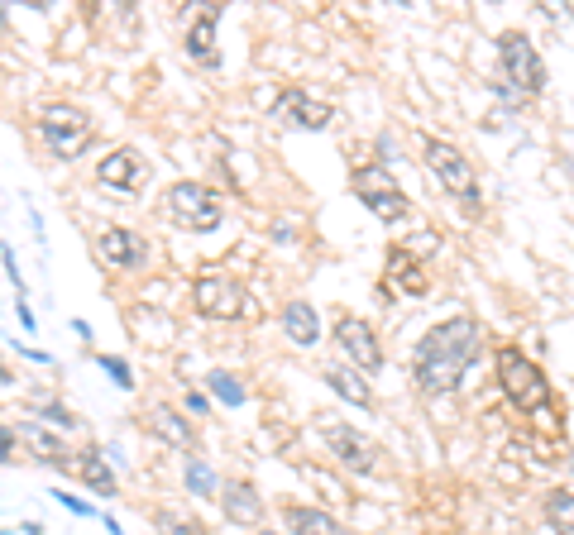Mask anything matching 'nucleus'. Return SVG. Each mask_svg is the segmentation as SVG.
<instances>
[{
	"label": "nucleus",
	"mask_w": 574,
	"mask_h": 535,
	"mask_svg": "<svg viewBox=\"0 0 574 535\" xmlns=\"http://www.w3.org/2000/svg\"><path fill=\"white\" fill-rule=\"evenodd\" d=\"M479 354H484V325L469 321V316H450L417 344V359H412L417 387L426 397L455 392L464 383V373L479 364Z\"/></svg>",
	"instance_id": "1"
},
{
	"label": "nucleus",
	"mask_w": 574,
	"mask_h": 535,
	"mask_svg": "<svg viewBox=\"0 0 574 535\" xmlns=\"http://www.w3.org/2000/svg\"><path fill=\"white\" fill-rule=\"evenodd\" d=\"M493 368H498V387H503V397H508L517 411L536 416V411L551 407V383H546V373L531 364L517 344H503V349L493 354Z\"/></svg>",
	"instance_id": "2"
},
{
	"label": "nucleus",
	"mask_w": 574,
	"mask_h": 535,
	"mask_svg": "<svg viewBox=\"0 0 574 535\" xmlns=\"http://www.w3.org/2000/svg\"><path fill=\"white\" fill-rule=\"evenodd\" d=\"M163 211H168V220H173L177 230H187V235H211L225 220V206H221V196H216V187L192 182V177H182V182H173V187L163 192Z\"/></svg>",
	"instance_id": "3"
},
{
	"label": "nucleus",
	"mask_w": 574,
	"mask_h": 535,
	"mask_svg": "<svg viewBox=\"0 0 574 535\" xmlns=\"http://www.w3.org/2000/svg\"><path fill=\"white\" fill-rule=\"evenodd\" d=\"M34 129H39L44 149L53 153L58 163H72V158H82V153L91 149V134H96V125H91L87 110H82V106H67V101L39 110Z\"/></svg>",
	"instance_id": "4"
},
{
	"label": "nucleus",
	"mask_w": 574,
	"mask_h": 535,
	"mask_svg": "<svg viewBox=\"0 0 574 535\" xmlns=\"http://www.w3.org/2000/svg\"><path fill=\"white\" fill-rule=\"evenodd\" d=\"M426 172H431L460 206H469V211L484 201V192H479V172H474V163H469L450 139H426Z\"/></svg>",
	"instance_id": "5"
},
{
	"label": "nucleus",
	"mask_w": 574,
	"mask_h": 535,
	"mask_svg": "<svg viewBox=\"0 0 574 535\" xmlns=\"http://www.w3.org/2000/svg\"><path fill=\"white\" fill-rule=\"evenodd\" d=\"M498 67H503V82H512L517 96H541L546 91V63H541L536 43L522 29L498 34Z\"/></svg>",
	"instance_id": "6"
},
{
	"label": "nucleus",
	"mask_w": 574,
	"mask_h": 535,
	"mask_svg": "<svg viewBox=\"0 0 574 535\" xmlns=\"http://www.w3.org/2000/svg\"><path fill=\"white\" fill-rule=\"evenodd\" d=\"M192 301L206 321H240V316H254V297L244 292L240 278L230 273H201L192 282Z\"/></svg>",
	"instance_id": "7"
},
{
	"label": "nucleus",
	"mask_w": 574,
	"mask_h": 535,
	"mask_svg": "<svg viewBox=\"0 0 574 535\" xmlns=\"http://www.w3.org/2000/svg\"><path fill=\"white\" fill-rule=\"evenodd\" d=\"M354 196H359L378 220H388V225H393V220H407V211H412V201L402 196V187L388 177L383 163H369V168L354 172Z\"/></svg>",
	"instance_id": "8"
},
{
	"label": "nucleus",
	"mask_w": 574,
	"mask_h": 535,
	"mask_svg": "<svg viewBox=\"0 0 574 535\" xmlns=\"http://www.w3.org/2000/svg\"><path fill=\"white\" fill-rule=\"evenodd\" d=\"M335 349H340L345 364L359 368L364 378L383 368V344H378L374 325L359 321V316H340V321H335Z\"/></svg>",
	"instance_id": "9"
},
{
	"label": "nucleus",
	"mask_w": 574,
	"mask_h": 535,
	"mask_svg": "<svg viewBox=\"0 0 574 535\" xmlns=\"http://www.w3.org/2000/svg\"><path fill=\"white\" fill-rule=\"evenodd\" d=\"M96 182L106 187V192H125V196H134L144 182H149V158L139 149H111L101 163H96Z\"/></svg>",
	"instance_id": "10"
},
{
	"label": "nucleus",
	"mask_w": 574,
	"mask_h": 535,
	"mask_svg": "<svg viewBox=\"0 0 574 535\" xmlns=\"http://www.w3.org/2000/svg\"><path fill=\"white\" fill-rule=\"evenodd\" d=\"M96 254H101V263L115 268V273H139V268L149 263V244H144L139 230L111 225V230H101V235H96Z\"/></svg>",
	"instance_id": "11"
},
{
	"label": "nucleus",
	"mask_w": 574,
	"mask_h": 535,
	"mask_svg": "<svg viewBox=\"0 0 574 535\" xmlns=\"http://www.w3.org/2000/svg\"><path fill=\"white\" fill-rule=\"evenodd\" d=\"M326 450L354 473H374L378 469V450L364 440V430L345 426V421H331V426H326Z\"/></svg>",
	"instance_id": "12"
},
{
	"label": "nucleus",
	"mask_w": 574,
	"mask_h": 535,
	"mask_svg": "<svg viewBox=\"0 0 574 535\" xmlns=\"http://www.w3.org/2000/svg\"><path fill=\"white\" fill-rule=\"evenodd\" d=\"M273 120L292 129H326L335 120V110L326 101H311L302 86H287L283 96H278V106H273Z\"/></svg>",
	"instance_id": "13"
},
{
	"label": "nucleus",
	"mask_w": 574,
	"mask_h": 535,
	"mask_svg": "<svg viewBox=\"0 0 574 535\" xmlns=\"http://www.w3.org/2000/svg\"><path fill=\"white\" fill-rule=\"evenodd\" d=\"M216 24H221V5H206L192 15L187 24V58L201 67H221V53H216Z\"/></svg>",
	"instance_id": "14"
},
{
	"label": "nucleus",
	"mask_w": 574,
	"mask_h": 535,
	"mask_svg": "<svg viewBox=\"0 0 574 535\" xmlns=\"http://www.w3.org/2000/svg\"><path fill=\"white\" fill-rule=\"evenodd\" d=\"M144 421H149V430H154L163 445H173V450H182V454L197 450L201 435H197V426H192L182 411H173V407H163V402H158V407H149V416H144Z\"/></svg>",
	"instance_id": "15"
},
{
	"label": "nucleus",
	"mask_w": 574,
	"mask_h": 535,
	"mask_svg": "<svg viewBox=\"0 0 574 535\" xmlns=\"http://www.w3.org/2000/svg\"><path fill=\"white\" fill-rule=\"evenodd\" d=\"M221 512H225V521H235V526H259L264 502H259V493H254V483H244V478H225Z\"/></svg>",
	"instance_id": "16"
},
{
	"label": "nucleus",
	"mask_w": 574,
	"mask_h": 535,
	"mask_svg": "<svg viewBox=\"0 0 574 535\" xmlns=\"http://www.w3.org/2000/svg\"><path fill=\"white\" fill-rule=\"evenodd\" d=\"M278 321H283L287 340L302 344V349H311V344L321 340V316H316V306H311V301H287Z\"/></svg>",
	"instance_id": "17"
},
{
	"label": "nucleus",
	"mask_w": 574,
	"mask_h": 535,
	"mask_svg": "<svg viewBox=\"0 0 574 535\" xmlns=\"http://www.w3.org/2000/svg\"><path fill=\"white\" fill-rule=\"evenodd\" d=\"M388 287H398L407 297H426V292H431V278H426V268H421L412 254L393 249V254H388Z\"/></svg>",
	"instance_id": "18"
},
{
	"label": "nucleus",
	"mask_w": 574,
	"mask_h": 535,
	"mask_svg": "<svg viewBox=\"0 0 574 535\" xmlns=\"http://www.w3.org/2000/svg\"><path fill=\"white\" fill-rule=\"evenodd\" d=\"M283 526L292 535H350L335 516L316 512V507H297V502H283Z\"/></svg>",
	"instance_id": "19"
},
{
	"label": "nucleus",
	"mask_w": 574,
	"mask_h": 535,
	"mask_svg": "<svg viewBox=\"0 0 574 535\" xmlns=\"http://www.w3.org/2000/svg\"><path fill=\"white\" fill-rule=\"evenodd\" d=\"M326 383L345 397V402H354V407H374V392H369V378L359 373V368H350V364H331L326 368Z\"/></svg>",
	"instance_id": "20"
},
{
	"label": "nucleus",
	"mask_w": 574,
	"mask_h": 535,
	"mask_svg": "<svg viewBox=\"0 0 574 535\" xmlns=\"http://www.w3.org/2000/svg\"><path fill=\"white\" fill-rule=\"evenodd\" d=\"M20 435L29 440V450H34V459H44V464H67L63 435H58L53 426H39V421H20Z\"/></svg>",
	"instance_id": "21"
},
{
	"label": "nucleus",
	"mask_w": 574,
	"mask_h": 535,
	"mask_svg": "<svg viewBox=\"0 0 574 535\" xmlns=\"http://www.w3.org/2000/svg\"><path fill=\"white\" fill-rule=\"evenodd\" d=\"M77 473H82V483H87V488H96L101 497H115V473H111V464L101 459V450L77 454Z\"/></svg>",
	"instance_id": "22"
},
{
	"label": "nucleus",
	"mask_w": 574,
	"mask_h": 535,
	"mask_svg": "<svg viewBox=\"0 0 574 535\" xmlns=\"http://www.w3.org/2000/svg\"><path fill=\"white\" fill-rule=\"evenodd\" d=\"M541 512L560 535H574V488H551L541 497Z\"/></svg>",
	"instance_id": "23"
},
{
	"label": "nucleus",
	"mask_w": 574,
	"mask_h": 535,
	"mask_svg": "<svg viewBox=\"0 0 574 535\" xmlns=\"http://www.w3.org/2000/svg\"><path fill=\"white\" fill-rule=\"evenodd\" d=\"M206 387H211V397L225 402V407H244V397H249L240 378H235V373H225V368H211V373H206Z\"/></svg>",
	"instance_id": "24"
},
{
	"label": "nucleus",
	"mask_w": 574,
	"mask_h": 535,
	"mask_svg": "<svg viewBox=\"0 0 574 535\" xmlns=\"http://www.w3.org/2000/svg\"><path fill=\"white\" fill-rule=\"evenodd\" d=\"M187 488H192V493L197 497H211V493H221L225 483L221 478H216V473H211V464H206V459H187Z\"/></svg>",
	"instance_id": "25"
},
{
	"label": "nucleus",
	"mask_w": 574,
	"mask_h": 535,
	"mask_svg": "<svg viewBox=\"0 0 574 535\" xmlns=\"http://www.w3.org/2000/svg\"><path fill=\"white\" fill-rule=\"evenodd\" d=\"M154 521H158V531H163V535H211L206 526H201V521H187V516H168V512H158Z\"/></svg>",
	"instance_id": "26"
},
{
	"label": "nucleus",
	"mask_w": 574,
	"mask_h": 535,
	"mask_svg": "<svg viewBox=\"0 0 574 535\" xmlns=\"http://www.w3.org/2000/svg\"><path fill=\"white\" fill-rule=\"evenodd\" d=\"M96 368H106L115 378V387H125V392H134V373L125 359H115V354H96Z\"/></svg>",
	"instance_id": "27"
},
{
	"label": "nucleus",
	"mask_w": 574,
	"mask_h": 535,
	"mask_svg": "<svg viewBox=\"0 0 574 535\" xmlns=\"http://www.w3.org/2000/svg\"><path fill=\"white\" fill-rule=\"evenodd\" d=\"M39 416H44L53 430H77V416L67 407H58V402H39Z\"/></svg>",
	"instance_id": "28"
},
{
	"label": "nucleus",
	"mask_w": 574,
	"mask_h": 535,
	"mask_svg": "<svg viewBox=\"0 0 574 535\" xmlns=\"http://www.w3.org/2000/svg\"><path fill=\"white\" fill-rule=\"evenodd\" d=\"M5 273H10V282L20 287V297H24V278H20V263H15V249H5Z\"/></svg>",
	"instance_id": "29"
},
{
	"label": "nucleus",
	"mask_w": 574,
	"mask_h": 535,
	"mask_svg": "<svg viewBox=\"0 0 574 535\" xmlns=\"http://www.w3.org/2000/svg\"><path fill=\"white\" fill-rule=\"evenodd\" d=\"M0 445H5V464H15V426H0Z\"/></svg>",
	"instance_id": "30"
},
{
	"label": "nucleus",
	"mask_w": 574,
	"mask_h": 535,
	"mask_svg": "<svg viewBox=\"0 0 574 535\" xmlns=\"http://www.w3.org/2000/svg\"><path fill=\"white\" fill-rule=\"evenodd\" d=\"M58 502H63L67 512H77V516H91V507H87V502H77V497H67V493H58Z\"/></svg>",
	"instance_id": "31"
},
{
	"label": "nucleus",
	"mask_w": 574,
	"mask_h": 535,
	"mask_svg": "<svg viewBox=\"0 0 574 535\" xmlns=\"http://www.w3.org/2000/svg\"><path fill=\"white\" fill-rule=\"evenodd\" d=\"M254 535H278V531H254Z\"/></svg>",
	"instance_id": "32"
}]
</instances>
